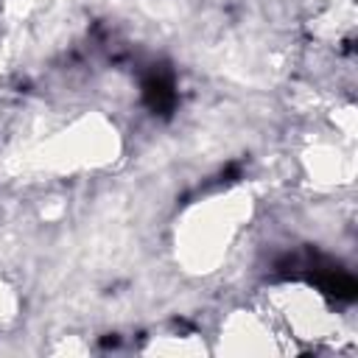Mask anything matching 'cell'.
Segmentation results:
<instances>
[{
	"instance_id": "7a4b0ae2",
	"label": "cell",
	"mask_w": 358,
	"mask_h": 358,
	"mask_svg": "<svg viewBox=\"0 0 358 358\" xmlns=\"http://www.w3.org/2000/svg\"><path fill=\"white\" fill-rule=\"evenodd\" d=\"M11 305H14V299H11V294L0 285V322L6 319V316H11Z\"/></svg>"
},
{
	"instance_id": "6da1fadb",
	"label": "cell",
	"mask_w": 358,
	"mask_h": 358,
	"mask_svg": "<svg viewBox=\"0 0 358 358\" xmlns=\"http://www.w3.org/2000/svg\"><path fill=\"white\" fill-rule=\"evenodd\" d=\"M243 207H249L243 196L227 193L218 199H207L187 213L182 224V249L187 266H193L196 271H210L224 257L243 215Z\"/></svg>"
}]
</instances>
